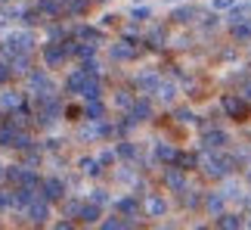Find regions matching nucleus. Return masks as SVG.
<instances>
[{"label": "nucleus", "instance_id": "obj_1", "mask_svg": "<svg viewBox=\"0 0 251 230\" xmlns=\"http://www.w3.org/2000/svg\"><path fill=\"white\" fill-rule=\"evenodd\" d=\"M59 112H62V106H59V100H53L50 93H44L41 100H37V109H34V118L41 121V124H53L56 118H59Z\"/></svg>", "mask_w": 251, "mask_h": 230}, {"label": "nucleus", "instance_id": "obj_2", "mask_svg": "<svg viewBox=\"0 0 251 230\" xmlns=\"http://www.w3.org/2000/svg\"><path fill=\"white\" fill-rule=\"evenodd\" d=\"M62 193H65V184H62L59 177H50V180H44V184H41V196L50 199V202L62 199Z\"/></svg>", "mask_w": 251, "mask_h": 230}, {"label": "nucleus", "instance_id": "obj_3", "mask_svg": "<svg viewBox=\"0 0 251 230\" xmlns=\"http://www.w3.org/2000/svg\"><path fill=\"white\" fill-rule=\"evenodd\" d=\"M47 202H50V199H34V202L28 205V218H31L34 224H44L47 218H50V205Z\"/></svg>", "mask_w": 251, "mask_h": 230}, {"label": "nucleus", "instance_id": "obj_4", "mask_svg": "<svg viewBox=\"0 0 251 230\" xmlns=\"http://www.w3.org/2000/svg\"><path fill=\"white\" fill-rule=\"evenodd\" d=\"M152 118V106H149V100H137L130 106V121L137 124V121H149Z\"/></svg>", "mask_w": 251, "mask_h": 230}, {"label": "nucleus", "instance_id": "obj_5", "mask_svg": "<svg viewBox=\"0 0 251 230\" xmlns=\"http://www.w3.org/2000/svg\"><path fill=\"white\" fill-rule=\"evenodd\" d=\"M224 205H226V196L224 193H208L205 196V208H208V215H224Z\"/></svg>", "mask_w": 251, "mask_h": 230}, {"label": "nucleus", "instance_id": "obj_6", "mask_svg": "<svg viewBox=\"0 0 251 230\" xmlns=\"http://www.w3.org/2000/svg\"><path fill=\"white\" fill-rule=\"evenodd\" d=\"M224 109L233 115V118H245V115H248L245 100H239V97H226V100H224Z\"/></svg>", "mask_w": 251, "mask_h": 230}, {"label": "nucleus", "instance_id": "obj_7", "mask_svg": "<svg viewBox=\"0 0 251 230\" xmlns=\"http://www.w3.org/2000/svg\"><path fill=\"white\" fill-rule=\"evenodd\" d=\"M28 84H31L34 90H41V97H44V93H53V81L47 78L44 72H34V75H28Z\"/></svg>", "mask_w": 251, "mask_h": 230}, {"label": "nucleus", "instance_id": "obj_8", "mask_svg": "<svg viewBox=\"0 0 251 230\" xmlns=\"http://www.w3.org/2000/svg\"><path fill=\"white\" fill-rule=\"evenodd\" d=\"M37 199V193H34V187H19L16 190V196H13V205H19V208H28Z\"/></svg>", "mask_w": 251, "mask_h": 230}, {"label": "nucleus", "instance_id": "obj_9", "mask_svg": "<svg viewBox=\"0 0 251 230\" xmlns=\"http://www.w3.org/2000/svg\"><path fill=\"white\" fill-rule=\"evenodd\" d=\"M165 184L171 190H186V177H183V168H168L165 171Z\"/></svg>", "mask_w": 251, "mask_h": 230}, {"label": "nucleus", "instance_id": "obj_10", "mask_svg": "<svg viewBox=\"0 0 251 230\" xmlns=\"http://www.w3.org/2000/svg\"><path fill=\"white\" fill-rule=\"evenodd\" d=\"M100 93H102V84L96 81V75H90V78H87V84L81 87V97H84V103H87V100H100Z\"/></svg>", "mask_w": 251, "mask_h": 230}, {"label": "nucleus", "instance_id": "obj_11", "mask_svg": "<svg viewBox=\"0 0 251 230\" xmlns=\"http://www.w3.org/2000/svg\"><path fill=\"white\" fill-rule=\"evenodd\" d=\"M226 146V134L224 131H205V149H224Z\"/></svg>", "mask_w": 251, "mask_h": 230}, {"label": "nucleus", "instance_id": "obj_12", "mask_svg": "<svg viewBox=\"0 0 251 230\" xmlns=\"http://www.w3.org/2000/svg\"><path fill=\"white\" fill-rule=\"evenodd\" d=\"M102 115H105V106L100 100H87V106H84V118L87 121H100Z\"/></svg>", "mask_w": 251, "mask_h": 230}, {"label": "nucleus", "instance_id": "obj_13", "mask_svg": "<svg viewBox=\"0 0 251 230\" xmlns=\"http://www.w3.org/2000/svg\"><path fill=\"white\" fill-rule=\"evenodd\" d=\"M65 56H69V53H65V47H56V44H50V47L44 50V59H47V65H59V62L65 59Z\"/></svg>", "mask_w": 251, "mask_h": 230}, {"label": "nucleus", "instance_id": "obj_14", "mask_svg": "<svg viewBox=\"0 0 251 230\" xmlns=\"http://www.w3.org/2000/svg\"><path fill=\"white\" fill-rule=\"evenodd\" d=\"M87 78H90V72H87V69H81V72H75L72 78H69V84H65V87H69L72 93H81V87L87 84Z\"/></svg>", "mask_w": 251, "mask_h": 230}, {"label": "nucleus", "instance_id": "obj_15", "mask_svg": "<svg viewBox=\"0 0 251 230\" xmlns=\"http://www.w3.org/2000/svg\"><path fill=\"white\" fill-rule=\"evenodd\" d=\"M137 50H133V44H115L112 47V59H133Z\"/></svg>", "mask_w": 251, "mask_h": 230}, {"label": "nucleus", "instance_id": "obj_16", "mask_svg": "<svg viewBox=\"0 0 251 230\" xmlns=\"http://www.w3.org/2000/svg\"><path fill=\"white\" fill-rule=\"evenodd\" d=\"M37 9H41L44 16H50V19H56V16L62 13V3H59V0H41V3H37Z\"/></svg>", "mask_w": 251, "mask_h": 230}, {"label": "nucleus", "instance_id": "obj_17", "mask_svg": "<svg viewBox=\"0 0 251 230\" xmlns=\"http://www.w3.org/2000/svg\"><path fill=\"white\" fill-rule=\"evenodd\" d=\"M158 84H161V81H158L155 72H143L140 78H137V87H143V90H155Z\"/></svg>", "mask_w": 251, "mask_h": 230}, {"label": "nucleus", "instance_id": "obj_18", "mask_svg": "<svg viewBox=\"0 0 251 230\" xmlns=\"http://www.w3.org/2000/svg\"><path fill=\"white\" fill-rule=\"evenodd\" d=\"M9 41H13V44H16V47H19L22 53H31V47H34V37L28 34V31H22V34H13Z\"/></svg>", "mask_w": 251, "mask_h": 230}, {"label": "nucleus", "instance_id": "obj_19", "mask_svg": "<svg viewBox=\"0 0 251 230\" xmlns=\"http://www.w3.org/2000/svg\"><path fill=\"white\" fill-rule=\"evenodd\" d=\"M245 221L239 215H217V227H224V230H236V227H242Z\"/></svg>", "mask_w": 251, "mask_h": 230}, {"label": "nucleus", "instance_id": "obj_20", "mask_svg": "<svg viewBox=\"0 0 251 230\" xmlns=\"http://www.w3.org/2000/svg\"><path fill=\"white\" fill-rule=\"evenodd\" d=\"M16 128H13V124H0V146H13V143H16Z\"/></svg>", "mask_w": 251, "mask_h": 230}, {"label": "nucleus", "instance_id": "obj_21", "mask_svg": "<svg viewBox=\"0 0 251 230\" xmlns=\"http://www.w3.org/2000/svg\"><path fill=\"white\" fill-rule=\"evenodd\" d=\"M78 218H81L84 224H93L96 218H100V205H96V202H90V205H81V215H78Z\"/></svg>", "mask_w": 251, "mask_h": 230}, {"label": "nucleus", "instance_id": "obj_22", "mask_svg": "<svg viewBox=\"0 0 251 230\" xmlns=\"http://www.w3.org/2000/svg\"><path fill=\"white\" fill-rule=\"evenodd\" d=\"M196 19V9L192 6H180V9H174V22H180V25H186Z\"/></svg>", "mask_w": 251, "mask_h": 230}, {"label": "nucleus", "instance_id": "obj_23", "mask_svg": "<svg viewBox=\"0 0 251 230\" xmlns=\"http://www.w3.org/2000/svg\"><path fill=\"white\" fill-rule=\"evenodd\" d=\"M0 106H3V109H19V106H22V97H19L16 90L13 93H0Z\"/></svg>", "mask_w": 251, "mask_h": 230}, {"label": "nucleus", "instance_id": "obj_24", "mask_svg": "<svg viewBox=\"0 0 251 230\" xmlns=\"http://www.w3.org/2000/svg\"><path fill=\"white\" fill-rule=\"evenodd\" d=\"M155 159L158 162H174V159H177V152H174L168 143H155Z\"/></svg>", "mask_w": 251, "mask_h": 230}, {"label": "nucleus", "instance_id": "obj_25", "mask_svg": "<svg viewBox=\"0 0 251 230\" xmlns=\"http://www.w3.org/2000/svg\"><path fill=\"white\" fill-rule=\"evenodd\" d=\"M233 37L236 41H251V22H236L233 25Z\"/></svg>", "mask_w": 251, "mask_h": 230}, {"label": "nucleus", "instance_id": "obj_26", "mask_svg": "<svg viewBox=\"0 0 251 230\" xmlns=\"http://www.w3.org/2000/svg\"><path fill=\"white\" fill-rule=\"evenodd\" d=\"M220 193H224L226 199H242V196H245V193H242V187H239L236 180H226V187L220 190Z\"/></svg>", "mask_w": 251, "mask_h": 230}, {"label": "nucleus", "instance_id": "obj_27", "mask_svg": "<svg viewBox=\"0 0 251 230\" xmlns=\"http://www.w3.org/2000/svg\"><path fill=\"white\" fill-rule=\"evenodd\" d=\"M168 212V205H165V199H158V196H152L149 199V215L152 218H158V215H165Z\"/></svg>", "mask_w": 251, "mask_h": 230}, {"label": "nucleus", "instance_id": "obj_28", "mask_svg": "<svg viewBox=\"0 0 251 230\" xmlns=\"http://www.w3.org/2000/svg\"><path fill=\"white\" fill-rule=\"evenodd\" d=\"M81 171L90 174V177H96V174H100V162H96V159H81Z\"/></svg>", "mask_w": 251, "mask_h": 230}, {"label": "nucleus", "instance_id": "obj_29", "mask_svg": "<svg viewBox=\"0 0 251 230\" xmlns=\"http://www.w3.org/2000/svg\"><path fill=\"white\" fill-rule=\"evenodd\" d=\"M9 69H13V72H25V69H28V53L13 56V59H9Z\"/></svg>", "mask_w": 251, "mask_h": 230}, {"label": "nucleus", "instance_id": "obj_30", "mask_svg": "<svg viewBox=\"0 0 251 230\" xmlns=\"http://www.w3.org/2000/svg\"><path fill=\"white\" fill-rule=\"evenodd\" d=\"M155 93H158V100H174V93H177V87H174V84H158L155 87Z\"/></svg>", "mask_w": 251, "mask_h": 230}, {"label": "nucleus", "instance_id": "obj_31", "mask_svg": "<svg viewBox=\"0 0 251 230\" xmlns=\"http://www.w3.org/2000/svg\"><path fill=\"white\" fill-rule=\"evenodd\" d=\"M174 162H177L183 171H189L192 165H196V156H189V152H177V159H174Z\"/></svg>", "mask_w": 251, "mask_h": 230}, {"label": "nucleus", "instance_id": "obj_32", "mask_svg": "<svg viewBox=\"0 0 251 230\" xmlns=\"http://www.w3.org/2000/svg\"><path fill=\"white\" fill-rule=\"evenodd\" d=\"M22 177H25V171L19 168V165H13V168H6V180H9V184H22Z\"/></svg>", "mask_w": 251, "mask_h": 230}, {"label": "nucleus", "instance_id": "obj_33", "mask_svg": "<svg viewBox=\"0 0 251 230\" xmlns=\"http://www.w3.org/2000/svg\"><path fill=\"white\" fill-rule=\"evenodd\" d=\"M78 37H81V41H100V31H93V28H87V25H81L78 28Z\"/></svg>", "mask_w": 251, "mask_h": 230}, {"label": "nucleus", "instance_id": "obj_34", "mask_svg": "<svg viewBox=\"0 0 251 230\" xmlns=\"http://www.w3.org/2000/svg\"><path fill=\"white\" fill-rule=\"evenodd\" d=\"M118 212H124V215H137V199H121V202H118Z\"/></svg>", "mask_w": 251, "mask_h": 230}, {"label": "nucleus", "instance_id": "obj_35", "mask_svg": "<svg viewBox=\"0 0 251 230\" xmlns=\"http://www.w3.org/2000/svg\"><path fill=\"white\" fill-rule=\"evenodd\" d=\"M13 146H16V149H28V146H31V137L19 131V134H16V143H13Z\"/></svg>", "mask_w": 251, "mask_h": 230}, {"label": "nucleus", "instance_id": "obj_36", "mask_svg": "<svg viewBox=\"0 0 251 230\" xmlns=\"http://www.w3.org/2000/svg\"><path fill=\"white\" fill-rule=\"evenodd\" d=\"M93 50H96L93 44H78V53H75V56H81V59H90Z\"/></svg>", "mask_w": 251, "mask_h": 230}, {"label": "nucleus", "instance_id": "obj_37", "mask_svg": "<svg viewBox=\"0 0 251 230\" xmlns=\"http://www.w3.org/2000/svg\"><path fill=\"white\" fill-rule=\"evenodd\" d=\"M118 156H124V159H133V156H137L133 143H121V146H118Z\"/></svg>", "mask_w": 251, "mask_h": 230}, {"label": "nucleus", "instance_id": "obj_38", "mask_svg": "<svg viewBox=\"0 0 251 230\" xmlns=\"http://www.w3.org/2000/svg\"><path fill=\"white\" fill-rule=\"evenodd\" d=\"M22 187H41V180H37L34 171H25V177H22Z\"/></svg>", "mask_w": 251, "mask_h": 230}, {"label": "nucleus", "instance_id": "obj_39", "mask_svg": "<svg viewBox=\"0 0 251 230\" xmlns=\"http://www.w3.org/2000/svg\"><path fill=\"white\" fill-rule=\"evenodd\" d=\"M25 152H28V156H25V162H28V165H37V162H41V152H37V149H31V146H28Z\"/></svg>", "mask_w": 251, "mask_h": 230}, {"label": "nucleus", "instance_id": "obj_40", "mask_svg": "<svg viewBox=\"0 0 251 230\" xmlns=\"http://www.w3.org/2000/svg\"><path fill=\"white\" fill-rule=\"evenodd\" d=\"M90 202H96V205H105V193H102V190H93V193H90Z\"/></svg>", "mask_w": 251, "mask_h": 230}, {"label": "nucleus", "instance_id": "obj_41", "mask_svg": "<svg viewBox=\"0 0 251 230\" xmlns=\"http://www.w3.org/2000/svg\"><path fill=\"white\" fill-rule=\"evenodd\" d=\"M183 202H186V208H196L199 205V193H186V196H183Z\"/></svg>", "mask_w": 251, "mask_h": 230}, {"label": "nucleus", "instance_id": "obj_42", "mask_svg": "<svg viewBox=\"0 0 251 230\" xmlns=\"http://www.w3.org/2000/svg\"><path fill=\"white\" fill-rule=\"evenodd\" d=\"M177 121H196V115H192L189 109H180L177 112Z\"/></svg>", "mask_w": 251, "mask_h": 230}, {"label": "nucleus", "instance_id": "obj_43", "mask_svg": "<svg viewBox=\"0 0 251 230\" xmlns=\"http://www.w3.org/2000/svg\"><path fill=\"white\" fill-rule=\"evenodd\" d=\"M65 215H81V202H69L65 205Z\"/></svg>", "mask_w": 251, "mask_h": 230}, {"label": "nucleus", "instance_id": "obj_44", "mask_svg": "<svg viewBox=\"0 0 251 230\" xmlns=\"http://www.w3.org/2000/svg\"><path fill=\"white\" fill-rule=\"evenodd\" d=\"M236 6V0H214V9H229Z\"/></svg>", "mask_w": 251, "mask_h": 230}, {"label": "nucleus", "instance_id": "obj_45", "mask_svg": "<svg viewBox=\"0 0 251 230\" xmlns=\"http://www.w3.org/2000/svg\"><path fill=\"white\" fill-rule=\"evenodd\" d=\"M161 44H165V34L155 31V34H152V47H161Z\"/></svg>", "mask_w": 251, "mask_h": 230}, {"label": "nucleus", "instance_id": "obj_46", "mask_svg": "<svg viewBox=\"0 0 251 230\" xmlns=\"http://www.w3.org/2000/svg\"><path fill=\"white\" fill-rule=\"evenodd\" d=\"M118 106H133V103H130V97H127V93H118Z\"/></svg>", "mask_w": 251, "mask_h": 230}, {"label": "nucleus", "instance_id": "obj_47", "mask_svg": "<svg viewBox=\"0 0 251 230\" xmlns=\"http://www.w3.org/2000/svg\"><path fill=\"white\" fill-rule=\"evenodd\" d=\"M100 162H115V152H112V149H105L102 156H100Z\"/></svg>", "mask_w": 251, "mask_h": 230}, {"label": "nucleus", "instance_id": "obj_48", "mask_svg": "<svg viewBox=\"0 0 251 230\" xmlns=\"http://www.w3.org/2000/svg\"><path fill=\"white\" fill-rule=\"evenodd\" d=\"M245 100L251 103V84H245Z\"/></svg>", "mask_w": 251, "mask_h": 230}, {"label": "nucleus", "instance_id": "obj_49", "mask_svg": "<svg viewBox=\"0 0 251 230\" xmlns=\"http://www.w3.org/2000/svg\"><path fill=\"white\" fill-rule=\"evenodd\" d=\"M6 177V171H3V165H0V180H3Z\"/></svg>", "mask_w": 251, "mask_h": 230}, {"label": "nucleus", "instance_id": "obj_50", "mask_svg": "<svg viewBox=\"0 0 251 230\" xmlns=\"http://www.w3.org/2000/svg\"><path fill=\"white\" fill-rule=\"evenodd\" d=\"M59 3H62V6H65V3H72V0H59Z\"/></svg>", "mask_w": 251, "mask_h": 230}, {"label": "nucleus", "instance_id": "obj_51", "mask_svg": "<svg viewBox=\"0 0 251 230\" xmlns=\"http://www.w3.org/2000/svg\"><path fill=\"white\" fill-rule=\"evenodd\" d=\"M248 180H251V168H248Z\"/></svg>", "mask_w": 251, "mask_h": 230}, {"label": "nucleus", "instance_id": "obj_52", "mask_svg": "<svg viewBox=\"0 0 251 230\" xmlns=\"http://www.w3.org/2000/svg\"><path fill=\"white\" fill-rule=\"evenodd\" d=\"M248 227H251V221H248Z\"/></svg>", "mask_w": 251, "mask_h": 230}]
</instances>
